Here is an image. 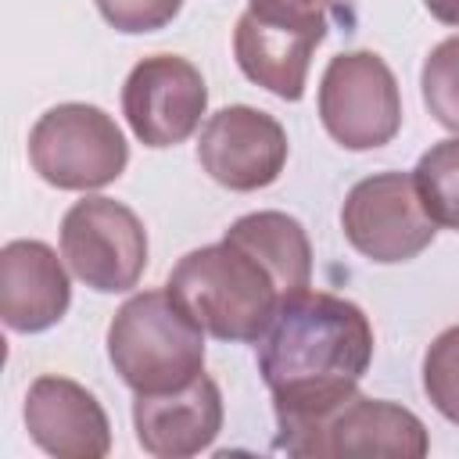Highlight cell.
Wrapping results in <instances>:
<instances>
[{"label": "cell", "mask_w": 459, "mask_h": 459, "mask_svg": "<svg viewBox=\"0 0 459 459\" xmlns=\"http://www.w3.org/2000/svg\"><path fill=\"white\" fill-rule=\"evenodd\" d=\"M255 359L273 394L276 448L290 452L308 427L359 391L373 362V326L355 301L305 287L280 298L255 341Z\"/></svg>", "instance_id": "obj_1"}, {"label": "cell", "mask_w": 459, "mask_h": 459, "mask_svg": "<svg viewBox=\"0 0 459 459\" xmlns=\"http://www.w3.org/2000/svg\"><path fill=\"white\" fill-rule=\"evenodd\" d=\"M61 258L97 294L133 290L147 269V230L111 197H82L61 219Z\"/></svg>", "instance_id": "obj_7"}, {"label": "cell", "mask_w": 459, "mask_h": 459, "mask_svg": "<svg viewBox=\"0 0 459 459\" xmlns=\"http://www.w3.org/2000/svg\"><path fill=\"white\" fill-rule=\"evenodd\" d=\"M29 161L57 190H100L129 165L118 122L97 104H54L29 133Z\"/></svg>", "instance_id": "obj_4"}, {"label": "cell", "mask_w": 459, "mask_h": 459, "mask_svg": "<svg viewBox=\"0 0 459 459\" xmlns=\"http://www.w3.org/2000/svg\"><path fill=\"white\" fill-rule=\"evenodd\" d=\"M133 430L147 455L154 459H186L204 448L222 430V394L219 384L201 373L194 384L165 394H136Z\"/></svg>", "instance_id": "obj_12"}, {"label": "cell", "mask_w": 459, "mask_h": 459, "mask_svg": "<svg viewBox=\"0 0 459 459\" xmlns=\"http://www.w3.org/2000/svg\"><path fill=\"white\" fill-rule=\"evenodd\" d=\"M169 294L219 341H258L283 290L276 276L240 244L219 240L186 251L169 273Z\"/></svg>", "instance_id": "obj_2"}, {"label": "cell", "mask_w": 459, "mask_h": 459, "mask_svg": "<svg viewBox=\"0 0 459 459\" xmlns=\"http://www.w3.org/2000/svg\"><path fill=\"white\" fill-rule=\"evenodd\" d=\"M290 143L283 126L251 104H230L208 115L201 140H197V161L201 169L226 190L251 194L280 179L287 165Z\"/></svg>", "instance_id": "obj_9"}, {"label": "cell", "mask_w": 459, "mask_h": 459, "mask_svg": "<svg viewBox=\"0 0 459 459\" xmlns=\"http://www.w3.org/2000/svg\"><path fill=\"white\" fill-rule=\"evenodd\" d=\"M226 240L251 251L280 283L283 298L312 287V244L305 226L287 212H247L226 233Z\"/></svg>", "instance_id": "obj_15"}, {"label": "cell", "mask_w": 459, "mask_h": 459, "mask_svg": "<svg viewBox=\"0 0 459 459\" xmlns=\"http://www.w3.org/2000/svg\"><path fill=\"white\" fill-rule=\"evenodd\" d=\"M412 179L420 186V197L430 219L437 226L459 230V136L430 143L420 154Z\"/></svg>", "instance_id": "obj_16"}, {"label": "cell", "mask_w": 459, "mask_h": 459, "mask_svg": "<svg viewBox=\"0 0 459 459\" xmlns=\"http://www.w3.org/2000/svg\"><path fill=\"white\" fill-rule=\"evenodd\" d=\"M72 283L57 251L43 240H7L0 247V316L14 333H43L65 319Z\"/></svg>", "instance_id": "obj_13"}, {"label": "cell", "mask_w": 459, "mask_h": 459, "mask_svg": "<svg viewBox=\"0 0 459 459\" xmlns=\"http://www.w3.org/2000/svg\"><path fill=\"white\" fill-rule=\"evenodd\" d=\"M423 391L448 423H459V326L430 341L423 355Z\"/></svg>", "instance_id": "obj_18"}, {"label": "cell", "mask_w": 459, "mask_h": 459, "mask_svg": "<svg viewBox=\"0 0 459 459\" xmlns=\"http://www.w3.org/2000/svg\"><path fill=\"white\" fill-rule=\"evenodd\" d=\"M108 359L133 394H165L204 373V330L169 294L140 290L111 316Z\"/></svg>", "instance_id": "obj_3"}, {"label": "cell", "mask_w": 459, "mask_h": 459, "mask_svg": "<svg viewBox=\"0 0 459 459\" xmlns=\"http://www.w3.org/2000/svg\"><path fill=\"white\" fill-rule=\"evenodd\" d=\"M323 36H326V25L276 22V18L244 11L233 29V57L255 86L294 104L305 97L308 65Z\"/></svg>", "instance_id": "obj_14"}, {"label": "cell", "mask_w": 459, "mask_h": 459, "mask_svg": "<svg viewBox=\"0 0 459 459\" xmlns=\"http://www.w3.org/2000/svg\"><path fill=\"white\" fill-rule=\"evenodd\" d=\"M423 7H427L430 18H437L441 25L459 29V0H423Z\"/></svg>", "instance_id": "obj_21"}, {"label": "cell", "mask_w": 459, "mask_h": 459, "mask_svg": "<svg viewBox=\"0 0 459 459\" xmlns=\"http://www.w3.org/2000/svg\"><path fill=\"white\" fill-rule=\"evenodd\" d=\"M183 0H97V11L104 22L118 32L140 36V32H158L179 14Z\"/></svg>", "instance_id": "obj_19"}, {"label": "cell", "mask_w": 459, "mask_h": 459, "mask_svg": "<svg viewBox=\"0 0 459 459\" xmlns=\"http://www.w3.org/2000/svg\"><path fill=\"white\" fill-rule=\"evenodd\" d=\"M430 437L423 420L394 402L351 394L330 409L316 427H308L290 455H391V459H423Z\"/></svg>", "instance_id": "obj_10"}, {"label": "cell", "mask_w": 459, "mask_h": 459, "mask_svg": "<svg viewBox=\"0 0 459 459\" xmlns=\"http://www.w3.org/2000/svg\"><path fill=\"white\" fill-rule=\"evenodd\" d=\"M319 122L344 151H377L402 129V93L387 61L373 50L330 57L319 79Z\"/></svg>", "instance_id": "obj_5"}, {"label": "cell", "mask_w": 459, "mask_h": 459, "mask_svg": "<svg viewBox=\"0 0 459 459\" xmlns=\"http://www.w3.org/2000/svg\"><path fill=\"white\" fill-rule=\"evenodd\" d=\"M208 108L201 72L179 54H151L133 65L122 86V115L143 147L183 143Z\"/></svg>", "instance_id": "obj_8"}, {"label": "cell", "mask_w": 459, "mask_h": 459, "mask_svg": "<svg viewBox=\"0 0 459 459\" xmlns=\"http://www.w3.org/2000/svg\"><path fill=\"white\" fill-rule=\"evenodd\" d=\"M344 240L377 265H398L430 247L437 222L423 208L412 172H373L341 204Z\"/></svg>", "instance_id": "obj_6"}, {"label": "cell", "mask_w": 459, "mask_h": 459, "mask_svg": "<svg viewBox=\"0 0 459 459\" xmlns=\"http://www.w3.org/2000/svg\"><path fill=\"white\" fill-rule=\"evenodd\" d=\"M420 86H423V104L434 115V122L459 136V36L441 39L427 54Z\"/></svg>", "instance_id": "obj_17"}, {"label": "cell", "mask_w": 459, "mask_h": 459, "mask_svg": "<svg viewBox=\"0 0 459 459\" xmlns=\"http://www.w3.org/2000/svg\"><path fill=\"white\" fill-rule=\"evenodd\" d=\"M25 430L54 459H104L111 423L104 405L68 377H36L25 394Z\"/></svg>", "instance_id": "obj_11"}, {"label": "cell", "mask_w": 459, "mask_h": 459, "mask_svg": "<svg viewBox=\"0 0 459 459\" xmlns=\"http://www.w3.org/2000/svg\"><path fill=\"white\" fill-rule=\"evenodd\" d=\"M247 11L276 22H298V25H326L330 0H247Z\"/></svg>", "instance_id": "obj_20"}]
</instances>
